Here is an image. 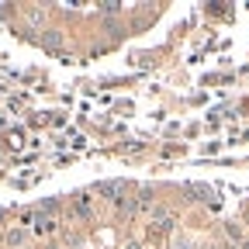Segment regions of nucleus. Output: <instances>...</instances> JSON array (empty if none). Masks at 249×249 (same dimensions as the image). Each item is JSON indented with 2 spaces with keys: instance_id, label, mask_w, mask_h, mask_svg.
Wrapping results in <instances>:
<instances>
[{
  "instance_id": "39448f33",
  "label": "nucleus",
  "mask_w": 249,
  "mask_h": 249,
  "mask_svg": "<svg viewBox=\"0 0 249 249\" xmlns=\"http://www.w3.org/2000/svg\"><path fill=\"white\" fill-rule=\"evenodd\" d=\"M208 249H218V246H208Z\"/></svg>"
},
{
  "instance_id": "f257e3e1",
  "label": "nucleus",
  "mask_w": 249,
  "mask_h": 249,
  "mask_svg": "<svg viewBox=\"0 0 249 249\" xmlns=\"http://www.w3.org/2000/svg\"><path fill=\"white\" fill-rule=\"evenodd\" d=\"M4 242H7L11 249L24 246V242H28V229H24V225H11V229H7V235H4Z\"/></svg>"
},
{
  "instance_id": "f03ea898",
  "label": "nucleus",
  "mask_w": 249,
  "mask_h": 249,
  "mask_svg": "<svg viewBox=\"0 0 249 249\" xmlns=\"http://www.w3.org/2000/svg\"><path fill=\"white\" fill-rule=\"evenodd\" d=\"M229 235H232V239H235V242H242V229H239V225H235V222H229Z\"/></svg>"
},
{
  "instance_id": "20e7f679",
  "label": "nucleus",
  "mask_w": 249,
  "mask_h": 249,
  "mask_svg": "<svg viewBox=\"0 0 249 249\" xmlns=\"http://www.w3.org/2000/svg\"><path fill=\"white\" fill-rule=\"evenodd\" d=\"M0 222H7V211H4V208H0Z\"/></svg>"
},
{
  "instance_id": "7ed1b4c3",
  "label": "nucleus",
  "mask_w": 249,
  "mask_h": 249,
  "mask_svg": "<svg viewBox=\"0 0 249 249\" xmlns=\"http://www.w3.org/2000/svg\"><path fill=\"white\" fill-rule=\"evenodd\" d=\"M177 249H191V242H187V239H177Z\"/></svg>"
}]
</instances>
